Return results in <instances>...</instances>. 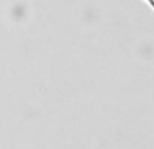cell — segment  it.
Masks as SVG:
<instances>
[{
  "mask_svg": "<svg viewBox=\"0 0 154 149\" xmlns=\"http://www.w3.org/2000/svg\"><path fill=\"white\" fill-rule=\"evenodd\" d=\"M145 1H146V3H147V4H149V6H150V7H151V8H153V10H154V0H145Z\"/></svg>",
  "mask_w": 154,
  "mask_h": 149,
  "instance_id": "1",
  "label": "cell"
}]
</instances>
